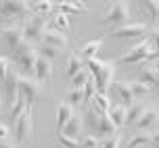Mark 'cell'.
I'll return each mask as SVG.
<instances>
[{
  "label": "cell",
  "instance_id": "6da1fadb",
  "mask_svg": "<svg viewBox=\"0 0 159 148\" xmlns=\"http://www.w3.org/2000/svg\"><path fill=\"white\" fill-rule=\"evenodd\" d=\"M155 40H157V31L153 29L151 40H149V36H144V38L140 40L138 44H134L124 56H119L115 65H136V63H144V65H147L149 61L155 63L157 61V46H155Z\"/></svg>",
  "mask_w": 159,
  "mask_h": 148
},
{
  "label": "cell",
  "instance_id": "7a4b0ae2",
  "mask_svg": "<svg viewBox=\"0 0 159 148\" xmlns=\"http://www.w3.org/2000/svg\"><path fill=\"white\" fill-rule=\"evenodd\" d=\"M86 65H88V73L94 81L96 92L107 94L113 84V77H115V63L103 61V59H90V61H86Z\"/></svg>",
  "mask_w": 159,
  "mask_h": 148
},
{
  "label": "cell",
  "instance_id": "3957f363",
  "mask_svg": "<svg viewBox=\"0 0 159 148\" xmlns=\"http://www.w3.org/2000/svg\"><path fill=\"white\" fill-rule=\"evenodd\" d=\"M34 138V107H25L21 117L15 121V140L17 144H25Z\"/></svg>",
  "mask_w": 159,
  "mask_h": 148
},
{
  "label": "cell",
  "instance_id": "277c9868",
  "mask_svg": "<svg viewBox=\"0 0 159 148\" xmlns=\"http://www.w3.org/2000/svg\"><path fill=\"white\" fill-rule=\"evenodd\" d=\"M48 27L46 19L40 15H34L30 17L27 21H25L23 25H21V31H23V38L27 44H32V42H38V40H42V36H44V29Z\"/></svg>",
  "mask_w": 159,
  "mask_h": 148
},
{
  "label": "cell",
  "instance_id": "5b68a950",
  "mask_svg": "<svg viewBox=\"0 0 159 148\" xmlns=\"http://www.w3.org/2000/svg\"><path fill=\"white\" fill-rule=\"evenodd\" d=\"M105 21L117 25V27L130 23V7H128V2H111L107 13H105Z\"/></svg>",
  "mask_w": 159,
  "mask_h": 148
},
{
  "label": "cell",
  "instance_id": "8992f818",
  "mask_svg": "<svg viewBox=\"0 0 159 148\" xmlns=\"http://www.w3.org/2000/svg\"><path fill=\"white\" fill-rule=\"evenodd\" d=\"M36 59H38V50H36V46H32V44H25L23 48H19L15 52V61H17V65L21 67L23 73H34Z\"/></svg>",
  "mask_w": 159,
  "mask_h": 148
},
{
  "label": "cell",
  "instance_id": "52a82bcc",
  "mask_svg": "<svg viewBox=\"0 0 159 148\" xmlns=\"http://www.w3.org/2000/svg\"><path fill=\"white\" fill-rule=\"evenodd\" d=\"M17 92L23 94L27 107H34L36 98H38L40 92H42V84L36 81L34 77H23V75H21V77H19V88H17Z\"/></svg>",
  "mask_w": 159,
  "mask_h": 148
},
{
  "label": "cell",
  "instance_id": "ba28073f",
  "mask_svg": "<svg viewBox=\"0 0 159 148\" xmlns=\"http://www.w3.org/2000/svg\"><path fill=\"white\" fill-rule=\"evenodd\" d=\"M30 2H0V15L4 19H23L30 15Z\"/></svg>",
  "mask_w": 159,
  "mask_h": 148
},
{
  "label": "cell",
  "instance_id": "9c48e42d",
  "mask_svg": "<svg viewBox=\"0 0 159 148\" xmlns=\"http://www.w3.org/2000/svg\"><path fill=\"white\" fill-rule=\"evenodd\" d=\"M147 31H149V27L144 23H140V21H130V23L121 25V27H115L113 29V36L115 38H144L147 36Z\"/></svg>",
  "mask_w": 159,
  "mask_h": 148
},
{
  "label": "cell",
  "instance_id": "30bf717a",
  "mask_svg": "<svg viewBox=\"0 0 159 148\" xmlns=\"http://www.w3.org/2000/svg\"><path fill=\"white\" fill-rule=\"evenodd\" d=\"M2 36H4V40H7L8 48H13L15 52L27 44L25 38H23V31H21V25H8V27H4Z\"/></svg>",
  "mask_w": 159,
  "mask_h": 148
},
{
  "label": "cell",
  "instance_id": "8fae6325",
  "mask_svg": "<svg viewBox=\"0 0 159 148\" xmlns=\"http://www.w3.org/2000/svg\"><path fill=\"white\" fill-rule=\"evenodd\" d=\"M34 79L40 81V84H46L52 79V61H48L44 56L36 59V65H34Z\"/></svg>",
  "mask_w": 159,
  "mask_h": 148
},
{
  "label": "cell",
  "instance_id": "7c38bea8",
  "mask_svg": "<svg viewBox=\"0 0 159 148\" xmlns=\"http://www.w3.org/2000/svg\"><path fill=\"white\" fill-rule=\"evenodd\" d=\"M19 77H21V73L15 69V67H11L7 73V77H4V94H7V98L4 100L11 102L13 104V100H15V96H17V88H19Z\"/></svg>",
  "mask_w": 159,
  "mask_h": 148
},
{
  "label": "cell",
  "instance_id": "4fadbf2b",
  "mask_svg": "<svg viewBox=\"0 0 159 148\" xmlns=\"http://www.w3.org/2000/svg\"><path fill=\"white\" fill-rule=\"evenodd\" d=\"M42 40H44V44H46V46H55V48H67V46H69L67 36H65L63 31H59L57 27H46Z\"/></svg>",
  "mask_w": 159,
  "mask_h": 148
},
{
  "label": "cell",
  "instance_id": "5bb4252c",
  "mask_svg": "<svg viewBox=\"0 0 159 148\" xmlns=\"http://www.w3.org/2000/svg\"><path fill=\"white\" fill-rule=\"evenodd\" d=\"M82 132H84V121H82L80 115H73V117L63 125V129H61L63 136L73 138V140H80V138H82Z\"/></svg>",
  "mask_w": 159,
  "mask_h": 148
},
{
  "label": "cell",
  "instance_id": "9a60e30c",
  "mask_svg": "<svg viewBox=\"0 0 159 148\" xmlns=\"http://www.w3.org/2000/svg\"><path fill=\"white\" fill-rule=\"evenodd\" d=\"M143 144H153L157 146V132H136L130 140H128L126 148H138Z\"/></svg>",
  "mask_w": 159,
  "mask_h": 148
},
{
  "label": "cell",
  "instance_id": "2e32d148",
  "mask_svg": "<svg viewBox=\"0 0 159 148\" xmlns=\"http://www.w3.org/2000/svg\"><path fill=\"white\" fill-rule=\"evenodd\" d=\"M113 88H115L117 96L121 98V102H119L121 107L130 109V107L136 102V98L132 96V90H130V86H128V81H113Z\"/></svg>",
  "mask_w": 159,
  "mask_h": 148
},
{
  "label": "cell",
  "instance_id": "e0dca14e",
  "mask_svg": "<svg viewBox=\"0 0 159 148\" xmlns=\"http://www.w3.org/2000/svg\"><path fill=\"white\" fill-rule=\"evenodd\" d=\"M157 123V109H147L143 111V115L138 117V121L134 123V127L138 129V132H147L149 127H153V125Z\"/></svg>",
  "mask_w": 159,
  "mask_h": 148
},
{
  "label": "cell",
  "instance_id": "ac0fdd59",
  "mask_svg": "<svg viewBox=\"0 0 159 148\" xmlns=\"http://www.w3.org/2000/svg\"><path fill=\"white\" fill-rule=\"evenodd\" d=\"M101 48H103V38L92 40V42H88V44H84V46L80 48V59L84 63L90 61V59H98V50Z\"/></svg>",
  "mask_w": 159,
  "mask_h": 148
},
{
  "label": "cell",
  "instance_id": "d6986e66",
  "mask_svg": "<svg viewBox=\"0 0 159 148\" xmlns=\"http://www.w3.org/2000/svg\"><path fill=\"white\" fill-rule=\"evenodd\" d=\"M107 117H109V121L113 123V127L119 129L121 125H126V107H121V104H111L109 111H107Z\"/></svg>",
  "mask_w": 159,
  "mask_h": 148
},
{
  "label": "cell",
  "instance_id": "ffe728a7",
  "mask_svg": "<svg viewBox=\"0 0 159 148\" xmlns=\"http://www.w3.org/2000/svg\"><path fill=\"white\" fill-rule=\"evenodd\" d=\"M71 117H73V107L69 102H59V104H57V129L61 132L63 125Z\"/></svg>",
  "mask_w": 159,
  "mask_h": 148
},
{
  "label": "cell",
  "instance_id": "44dd1931",
  "mask_svg": "<svg viewBox=\"0 0 159 148\" xmlns=\"http://www.w3.org/2000/svg\"><path fill=\"white\" fill-rule=\"evenodd\" d=\"M140 75H143V84H147L149 88L157 86V77H159V71L155 65H144V63H140Z\"/></svg>",
  "mask_w": 159,
  "mask_h": 148
},
{
  "label": "cell",
  "instance_id": "7402d4cb",
  "mask_svg": "<svg viewBox=\"0 0 159 148\" xmlns=\"http://www.w3.org/2000/svg\"><path fill=\"white\" fill-rule=\"evenodd\" d=\"M25 107H27V102H25L23 94H21V92H17L15 100H13V104H11V111H8V119H11V121L15 123L17 119L21 117V113L25 111Z\"/></svg>",
  "mask_w": 159,
  "mask_h": 148
},
{
  "label": "cell",
  "instance_id": "603a6c76",
  "mask_svg": "<svg viewBox=\"0 0 159 148\" xmlns=\"http://www.w3.org/2000/svg\"><path fill=\"white\" fill-rule=\"evenodd\" d=\"M57 7H59V13H63V15H80L88 11V4L84 2H59Z\"/></svg>",
  "mask_w": 159,
  "mask_h": 148
},
{
  "label": "cell",
  "instance_id": "cb8c5ba5",
  "mask_svg": "<svg viewBox=\"0 0 159 148\" xmlns=\"http://www.w3.org/2000/svg\"><path fill=\"white\" fill-rule=\"evenodd\" d=\"M84 65H86V63H84L82 59H80V54H78V52L69 54V61H67V67H65V75H67V77L71 79L73 75H75V73H80V71L84 69Z\"/></svg>",
  "mask_w": 159,
  "mask_h": 148
},
{
  "label": "cell",
  "instance_id": "d4e9b609",
  "mask_svg": "<svg viewBox=\"0 0 159 148\" xmlns=\"http://www.w3.org/2000/svg\"><path fill=\"white\" fill-rule=\"evenodd\" d=\"M92 100V109L94 111H98V113H107L109 111V107H111V100H109V96L107 94H101V92H94V96L90 98Z\"/></svg>",
  "mask_w": 159,
  "mask_h": 148
},
{
  "label": "cell",
  "instance_id": "484cf974",
  "mask_svg": "<svg viewBox=\"0 0 159 148\" xmlns=\"http://www.w3.org/2000/svg\"><path fill=\"white\" fill-rule=\"evenodd\" d=\"M144 109H147L144 104H136V102L130 107V109H126V123H128V125H134L136 121H138V117L143 115Z\"/></svg>",
  "mask_w": 159,
  "mask_h": 148
},
{
  "label": "cell",
  "instance_id": "4316f807",
  "mask_svg": "<svg viewBox=\"0 0 159 148\" xmlns=\"http://www.w3.org/2000/svg\"><path fill=\"white\" fill-rule=\"evenodd\" d=\"M128 86H130V90H132V96H134V98H143V96H147V94L151 92V88L147 86V84H143L140 79L128 81Z\"/></svg>",
  "mask_w": 159,
  "mask_h": 148
},
{
  "label": "cell",
  "instance_id": "83f0119b",
  "mask_svg": "<svg viewBox=\"0 0 159 148\" xmlns=\"http://www.w3.org/2000/svg\"><path fill=\"white\" fill-rule=\"evenodd\" d=\"M80 146L82 148H101V140L96 138L94 133H82V138H80Z\"/></svg>",
  "mask_w": 159,
  "mask_h": 148
},
{
  "label": "cell",
  "instance_id": "f1b7e54d",
  "mask_svg": "<svg viewBox=\"0 0 159 148\" xmlns=\"http://www.w3.org/2000/svg\"><path fill=\"white\" fill-rule=\"evenodd\" d=\"M88 79H90V73H88V69H82L80 73H75L71 77V86H73V90H82L84 88V84H86Z\"/></svg>",
  "mask_w": 159,
  "mask_h": 148
},
{
  "label": "cell",
  "instance_id": "f546056e",
  "mask_svg": "<svg viewBox=\"0 0 159 148\" xmlns=\"http://www.w3.org/2000/svg\"><path fill=\"white\" fill-rule=\"evenodd\" d=\"M101 148H121V132H115L113 136L101 140Z\"/></svg>",
  "mask_w": 159,
  "mask_h": 148
},
{
  "label": "cell",
  "instance_id": "4dcf8cb0",
  "mask_svg": "<svg viewBox=\"0 0 159 148\" xmlns=\"http://www.w3.org/2000/svg\"><path fill=\"white\" fill-rule=\"evenodd\" d=\"M38 50V54L40 56H44V59H48V61H52V59H57V56L61 54V48H55V46H44L42 48H36Z\"/></svg>",
  "mask_w": 159,
  "mask_h": 148
},
{
  "label": "cell",
  "instance_id": "1f68e13d",
  "mask_svg": "<svg viewBox=\"0 0 159 148\" xmlns=\"http://www.w3.org/2000/svg\"><path fill=\"white\" fill-rule=\"evenodd\" d=\"M32 8H34V11H38L40 17H44V19H46V15H50V13H52L55 4H52V2H34Z\"/></svg>",
  "mask_w": 159,
  "mask_h": 148
},
{
  "label": "cell",
  "instance_id": "d6a6232c",
  "mask_svg": "<svg viewBox=\"0 0 159 148\" xmlns=\"http://www.w3.org/2000/svg\"><path fill=\"white\" fill-rule=\"evenodd\" d=\"M57 142L61 148H80V140H73V138H67L61 132H57Z\"/></svg>",
  "mask_w": 159,
  "mask_h": 148
},
{
  "label": "cell",
  "instance_id": "836d02e7",
  "mask_svg": "<svg viewBox=\"0 0 159 148\" xmlns=\"http://www.w3.org/2000/svg\"><path fill=\"white\" fill-rule=\"evenodd\" d=\"M52 19H55V23H57V27H59V31H61V29L69 31V27H71V25H69V17H67V15H63V13H59V11H57Z\"/></svg>",
  "mask_w": 159,
  "mask_h": 148
},
{
  "label": "cell",
  "instance_id": "e575fe53",
  "mask_svg": "<svg viewBox=\"0 0 159 148\" xmlns=\"http://www.w3.org/2000/svg\"><path fill=\"white\" fill-rule=\"evenodd\" d=\"M96 88H94V81H92V77L88 79L86 84H84V88H82V96H84V102H88L92 96H94Z\"/></svg>",
  "mask_w": 159,
  "mask_h": 148
},
{
  "label": "cell",
  "instance_id": "d590c367",
  "mask_svg": "<svg viewBox=\"0 0 159 148\" xmlns=\"http://www.w3.org/2000/svg\"><path fill=\"white\" fill-rule=\"evenodd\" d=\"M82 102H84L82 90H71V92H69V104H71V107H82Z\"/></svg>",
  "mask_w": 159,
  "mask_h": 148
},
{
  "label": "cell",
  "instance_id": "8d00e7d4",
  "mask_svg": "<svg viewBox=\"0 0 159 148\" xmlns=\"http://www.w3.org/2000/svg\"><path fill=\"white\" fill-rule=\"evenodd\" d=\"M13 65H11V61H8L7 56H2L0 54V81H4V77H7V73L8 69H11Z\"/></svg>",
  "mask_w": 159,
  "mask_h": 148
},
{
  "label": "cell",
  "instance_id": "74e56055",
  "mask_svg": "<svg viewBox=\"0 0 159 148\" xmlns=\"http://www.w3.org/2000/svg\"><path fill=\"white\" fill-rule=\"evenodd\" d=\"M8 136H11V129H8V125L0 123V140H8Z\"/></svg>",
  "mask_w": 159,
  "mask_h": 148
},
{
  "label": "cell",
  "instance_id": "f35d334b",
  "mask_svg": "<svg viewBox=\"0 0 159 148\" xmlns=\"http://www.w3.org/2000/svg\"><path fill=\"white\" fill-rule=\"evenodd\" d=\"M144 7H147V8H151V11H153V17L157 19V8H159V2H147Z\"/></svg>",
  "mask_w": 159,
  "mask_h": 148
},
{
  "label": "cell",
  "instance_id": "ab89813d",
  "mask_svg": "<svg viewBox=\"0 0 159 148\" xmlns=\"http://www.w3.org/2000/svg\"><path fill=\"white\" fill-rule=\"evenodd\" d=\"M0 148H17L15 144H11L8 140H0Z\"/></svg>",
  "mask_w": 159,
  "mask_h": 148
},
{
  "label": "cell",
  "instance_id": "60d3db41",
  "mask_svg": "<svg viewBox=\"0 0 159 148\" xmlns=\"http://www.w3.org/2000/svg\"><path fill=\"white\" fill-rule=\"evenodd\" d=\"M0 107H2V100H0Z\"/></svg>",
  "mask_w": 159,
  "mask_h": 148
},
{
  "label": "cell",
  "instance_id": "b9f144b4",
  "mask_svg": "<svg viewBox=\"0 0 159 148\" xmlns=\"http://www.w3.org/2000/svg\"><path fill=\"white\" fill-rule=\"evenodd\" d=\"M0 36H2V31H0Z\"/></svg>",
  "mask_w": 159,
  "mask_h": 148
}]
</instances>
